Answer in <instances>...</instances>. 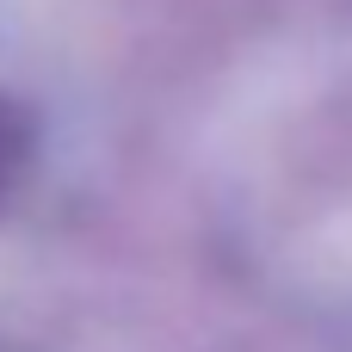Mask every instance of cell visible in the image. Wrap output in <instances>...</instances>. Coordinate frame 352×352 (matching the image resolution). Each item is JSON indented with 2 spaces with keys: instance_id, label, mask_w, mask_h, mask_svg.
Masks as SVG:
<instances>
[{
  "instance_id": "obj_1",
  "label": "cell",
  "mask_w": 352,
  "mask_h": 352,
  "mask_svg": "<svg viewBox=\"0 0 352 352\" xmlns=\"http://www.w3.org/2000/svg\"><path fill=\"white\" fill-rule=\"evenodd\" d=\"M31 161H37V118L19 93H0V210L19 198Z\"/></svg>"
}]
</instances>
